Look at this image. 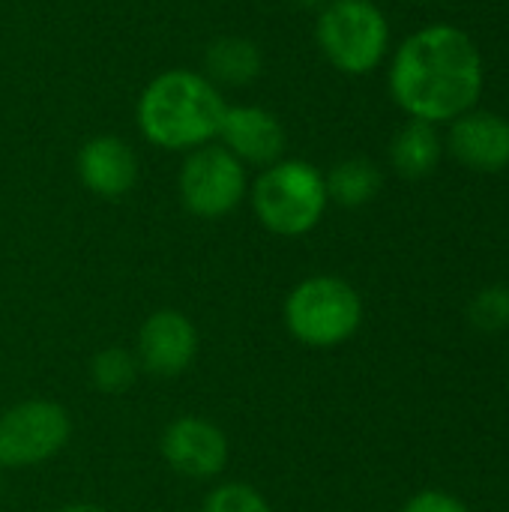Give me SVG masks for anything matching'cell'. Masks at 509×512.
I'll use <instances>...</instances> for the list:
<instances>
[{
  "label": "cell",
  "mask_w": 509,
  "mask_h": 512,
  "mask_svg": "<svg viewBox=\"0 0 509 512\" xmlns=\"http://www.w3.org/2000/svg\"><path fill=\"white\" fill-rule=\"evenodd\" d=\"M78 180L99 198H123L138 180V156L120 135H93L75 159Z\"/></svg>",
  "instance_id": "obj_11"
},
{
  "label": "cell",
  "mask_w": 509,
  "mask_h": 512,
  "mask_svg": "<svg viewBox=\"0 0 509 512\" xmlns=\"http://www.w3.org/2000/svg\"><path fill=\"white\" fill-rule=\"evenodd\" d=\"M225 111V96L204 72L168 69L141 90L135 120L153 147L192 153L219 138Z\"/></svg>",
  "instance_id": "obj_2"
},
{
  "label": "cell",
  "mask_w": 509,
  "mask_h": 512,
  "mask_svg": "<svg viewBox=\"0 0 509 512\" xmlns=\"http://www.w3.org/2000/svg\"><path fill=\"white\" fill-rule=\"evenodd\" d=\"M204 75L219 87H243L252 84L264 69V54L258 42L246 36H219L204 51Z\"/></svg>",
  "instance_id": "obj_13"
},
{
  "label": "cell",
  "mask_w": 509,
  "mask_h": 512,
  "mask_svg": "<svg viewBox=\"0 0 509 512\" xmlns=\"http://www.w3.org/2000/svg\"><path fill=\"white\" fill-rule=\"evenodd\" d=\"M402 512H471V507L465 501H459L456 495H450V492L423 489V492H417V495H411L405 501Z\"/></svg>",
  "instance_id": "obj_19"
},
{
  "label": "cell",
  "mask_w": 509,
  "mask_h": 512,
  "mask_svg": "<svg viewBox=\"0 0 509 512\" xmlns=\"http://www.w3.org/2000/svg\"><path fill=\"white\" fill-rule=\"evenodd\" d=\"M0 495H3V468H0Z\"/></svg>",
  "instance_id": "obj_22"
},
{
  "label": "cell",
  "mask_w": 509,
  "mask_h": 512,
  "mask_svg": "<svg viewBox=\"0 0 509 512\" xmlns=\"http://www.w3.org/2000/svg\"><path fill=\"white\" fill-rule=\"evenodd\" d=\"M291 3H297V6H306V9H321V6H327L330 0H291Z\"/></svg>",
  "instance_id": "obj_21"
},
{
  "label": "cell",
  "mask_w": 509,
  "mask_h": 512,
  "mask_svg": "<svg viewBox=\"0 0 509 512\" xmlns=\"http://www.w3.org/2000/svg\"><path fill=\"white\" fill-rule=\"evenodd\" d=\"M201 512H273V507L249 483H222L204 498Z\"/></svg>",
  "instance_id": "obj_18"
},
{
  "label": "cell",
  "mask_w": 509,
  "mask_h": 512,
  "mask_svg": "<svg viewBox=\"0 0 509 512\" xmlns=\"http://www.w3.org/2000/svg\"><path fill=\"white\" fill-rule=\"evenodd\" d=\"M138 357L126 348H102L93 354L90 360V384L99 390V393H108V396H117V393H126L135 378H138Z\"/></svg>",
  "instance_id": "obj_16"
},
{
  "label": "cell",
  "mask_w": 509,
  "mask_h": 512,
  "mask_svg": "<svg viewBox=\"0 0 509 512\" xmlns=\"http://www.w3.org/2000/svg\"><path fill=\"white\" fill-rule=\"evenodd\" d=\"M252 213L276 237H303L315 231L327 213L330 195L324 174L306 159H288L261 168L249 186Z\"/></svg>",
  "instance_id": "obj_3"
},
{
  "label": "cell",
  "mask_w": 509,
  "mask_h": 512,
  "mask_svg": "<svg viewBox=\"0 0 509 512\" xmlns=\"http://www.w3.org/2000/svg\"><path fill=\"white\" fill-rule=\"evenodd\" d=\"M324 180H327L330 201H336L339 207H351V210L369 204L381 192V171L372 159H363V156L336 162L330 174H324Z\"/></svg>",
  "instance_id": "obj_15"
},
{
  "label": "cell",
  "mask_w": 509,
  "mask_h": 512,
  "mask_svg": "<svg viewBox=\"0 0 509 512\" xmlns=\"http://www.w3.org/2000/svg\"><path fill=\"white\" fill-rule=\"evenodd\" d=\"M72 438V417L60 402L24 399L0 414V468L21 471L51 462Z\"/></svg>",
  "instance_id": "obj_6"
},
{
  "label": "cell",
  "mask_w": 509,
  "mask_h": 512,
  "mask_svg": "<svg viewBox=\"0 0 509 512\" xmlns=\"http://www.w3.org/2000/svg\"><path fill=\"white\" fill-rule=\"evenodd\" d=\"M282 321L303 348L330 351L357 336L363 324V297L348 279L318 273L291 288Z\"/></svg>",
  "instance_id": "obj_4"
},
{
  "label": "cell",
  "mask_w": 509,
  "mask_h": 512,
  "mask_svg": "<svg viewBox=\"0 0 509 512\" xmlns=\"http://www.w3.org/2000/svg\"><path fill=\"white\" fill-rule=\"evenodd\" d=\"M216 141L243 165L267 168L285 156L288 135L273 111L261 105H228Z\"/></svg>",
  "instance_id": "obj_10"
},
{
  "label": "cell",
  "mask_w": 509,
  "mask_h": 512,
  "mask_svg": "<svg viewBox=\"0 0 509 512\" xmlns=\"http://www.w3.org/2000/svg\"><path fill=\"white\" fill-rule=\"evenodd\" d=\"M159 450L165 465L189 480H213L228 465L225 432L213 420L195 414L171 420L159 438Z\"/></svg>",
  "instance_id": "obj_8"
},
{
  "label": "cell",
  "mask_w": 509,
  "mask_h": 512,
  "mask_svg": "<svg viewBox=\"0 0 509 512\" xmlns=\"http://www.w3.org/2000/svg\"><path fill=\"white\" fill-rule=\"evenodd\" d=\"M180 201L198 219H222L249 195L246 165L219 141L186 153L180 165Z\"/></svg>",
  "instance_id": "obj_7"
},
{
  "label": "cell",
  "mask_w": 509,
  "mask_h": 512,
  "mask_svg": "<svg viewBox=\"0 0 509 512\" xmlns=\"http://www.w3.org/2000/svg\"><path fill=\"white\" fill-rule=\"evenodd\" d=\"M441 153L444 144L438 129L423 120H408L390 141V162L408 180H420L432 174L441 162Z\"/></svg>",
  "instance_id": "obj_14"
},
{
  "label": "cell",
  "mask_w": 509,
  "mask_h": 512,
  "mask_svg": "<svg viewBox=\"0 0 509 512\" xmlns=\"http://www.w3.org/2000/svg\"><path fill=\"white\" fill-rule=\"evenodd\" d=\"M468 318L483 333H504L509 330V288L489 285L477 291L468 303Z\"/></svg>",
  "instance_id": "obj_17"
},
{
  "label": "cell",
  "mask_w": 509,
  "mask_h": 512,
  "mask_svg": "<svg viewBox=\"0 0 509 512\" xmlns=\"http://www.w3.org/2000/svg\"><path fill=\"white\" fill-rule=\"evenodd\" d=\"M390 93L396 105L423 123H453L483 93V57L477 42L453 27L432 24L411 33L393 54Z\"/></svg>",
  "instance_id": "obj_1"
},
{
  "label": "cell",
  "mask_w": 509,
  "mask_h": 512,
  "mask_svg": "<svg viewBox=\"0 0 509 512\" xmlns=\"http://www.w3.org/2000/svg\"><path fill=\"white\" fill-rule=\"evenodd\" d=\"M321 54L345 75H369L390 48V24L375 0H330L315 21Z\"/></svg>",
  "instance_id": "obj_5"
},
{
  "label": "cell",
  "mask_w": 509,
  "mask_h": 512,
  "mask_svg": "<svg viewBox=\"0 0 509 512\" xmlns=\"http://www.w3.org/2000/svg\"><path fill=\"white\" fill-rule=\"evenodd\" d=\"M138 366L156 378L183 375L198 357V330L189 315L177 309H159L147 315L135 342Z\"/></svg>",
  "instance_id": "obj_9"
},
{
  "label": "cell",
  "mask_w": 509,
  "mask_h": 512,
  "mask_svg": "<svg viewBox=\"0 0 509 512\" xmlns=\"http://www.w3.org/2000/svg\"><path fill=\"white\" fill-rule=\"evenodd\" d=\"M450 153L471 171L498 174L509 165V120L492 111H468L450 126Z\"/></svg>",
  "instance_id": "obj_12"
},
{
  "label": "cell",
  "mask_w": 509,
  "mask_h": 512,
  "mask_svg": "<svg viewBox=\"0 0 509 512\" xmlns=\"http://www.w3.org/2000/svg\"><path fill=\"white\" fill-rule=\"evenodd\" d=\"M60 512H108L105 507H99V504H87V501H81V504H66Z\"/></svg>",
  "instance_id": "obj_20"
}]
</instances>
